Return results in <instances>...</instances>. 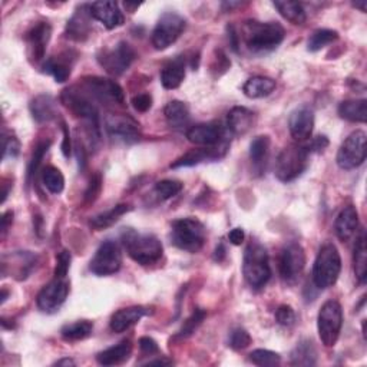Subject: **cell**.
Segmentation results:
<instances>
[{
    "instance_id": "47",
    "label": "cell",
    "mask_w": 367,
    "mask_h": 367,
    "mask_svg": "<svg viewBox=\"0 0 367 367\" xmlns=\"http://www.w3.org/2000/svg\"><path fill=\"white\" fill-rule=\"evenodd\" d=\"M102 190V178L99 174H95L91 181H89V186L85 191V203L87 204H92L96 201V198L101 194Z\"/></svg>"
},
{
    "instance_id": "4",
    "label": "cell",
    "mask_w": 367,
    "mask_h": 367,
    "mask_svg": "<svg viewBox=\"0 0 367 367\" xmlns=\"http://www.w3.org/2000/svg\"><path fill=\"white\" fill-rule=\"evenodd\" d=\"M243 274L249 287L256 290L263 289L271 277L269 253L257 241L248 244L244 253Z\"/></svg>"
},
{
    "instance_id": "13",
    "label": "cell",
    "mask_w": 367,
    "mask_h": 367,
    "mask_svg": "<svg viewBox=\"0 0 367 367\" xmlns=\"http://www.w3.org/2000/svg\"><path fill=\"white\" fill-rule=\"evenodd\" d=\"M306 267V253L303 247L298 243H290L282 248L278 270L281 278L290 286H294L296 282L302 277Z\"/></svg>"
},
{
    "instance_id": "42",
    "label": "cell",
    "mask_w": 367,
    "mask_h": 367,
    "mask_svg": "<svg viewBox=\"0 0 367 367\" xmlns=\"http://www.w3.org/2000/svg\"><path fill=\"white\" fill-rule=\"evenodd\" d=\"M182 184L175 179H164L155 184V194L165 201V199H171L182 191Z\"/></svg>"
},
{
    "instance_id": "52",
    "label": "cell",
    "mask_w": 367,
    "mask_h": 367,
    "mask_svg": "<svg viewBox=\"0 0 367 367\" xmlns=\"http://www.w3.org/2000/svg\"><path fill=\"white\" fill-rule=\"evenodd\" d=\"M62 131H63V142H62V153L66 158L71 157V149H72V145H71V133H69V129L68 126H66L65 122H62Z\"/></svg>"
},
{
    "instance_id": "26",
    "label": "cell",
    "mask_w": 367,
    "mask_h": 367,
    "mask_svg": "<svg viewBox=\"0 0 367 367\" xmlns=\"http://www.w3.org/2000/svg\"><path fill=\"white\" fill-rule=\"evenodd\" d=\"M132 353V342L129 339L120 342L118 344H115L104 352L98 353L96 360L99 364L102 366H116L126 362Z\"/></svg>"
},
{
    "instance_id": "59",
    "label": "cell",
    "mask_w": 367,
    "mask_h": 367,
    "mask_svg": "<svg viewBox=\"0 0 367 367\" xmlns=\"http://www.w3.org/2000/svg\"><path fill=\"white\" fill-rule=\"evenodd\" d=\"M366 5H367V3H366V0H363V2H356V3H353V6L357 8V9H360L363 13L366 12Z\"/></svg>"
},
{
    "instance_id": "7",
    "label": "cell",
    "mask_w": 367,
    "mask_h": 367,
    "mask_svg": "<svg viewBox=\"0 0 367 367\" xmlns=\"http://www.w3.org/2000/svg\"><path fill=\"white\" fill-rule=\"evenodd\" d=\"M309 164V149L303 145H289L276 159V177L281 182L294 181L302 175Z\"/></svg>"
},
{
    "instance_id": "22",
    "label": "cell",
    "mask_w": 367,
    "mask_h": 367,
    "mask_svg": "<svg viewBox=\"0 0 367 367\" xmlns=\"http://www.w3.org/2000/svg\"><path fill=\"white\" fill-rule=\"evenodd\" d=\"M93 19L101 22L107 29H115L124 23V14L116 2H95L91 5Z\"/></svg>"
},
{
    "instance_id": "12",
    "label": "cell",
    "mask_w": 367,
    "mask_h": 367,
    "mask_svg": "<svg viewBox=\"0 0 367 367\" xmlns=\"http://www.w3.org/2000/svg\"><path fill=\"white\" fill-rule=\"evenodd\" d=\"M366 132L364 131H355L350 133L346 141L342 144L337 153V165L342 170L350 171L359 168V166L366 161L367 149H366Z\"/></svg>"
},
{
    "instance_id": "33",
    "label": "cell",
    "mask_w": 367,
    "mask_h": 367,
    "mask_svg": "<svg viewBox=\"0 0 367 367\" xmlns=\"http://www.w3.org/2000/svg\"><path fill=\"white\" fill-rule=\"evenodd\" d=\"M166 122L175 129L187 126L190 122V111L187 105L181 101H171L164 109Z\"/></svg>"
},
{
    "instance_id": "53",
    "label": "cell",
    "mask_w": 367,
    "mask_h": 367,
    "mask_svg": "<svg viewBox=\"0 0 367 367\" xmlns=\"http://www.w3.org/2000/svg\"><path fill=\"white\" fill-rule=\"evenodd\" d=\"M13 211H6L3 215H2V224H0V230H2V238L6 237L8 231H9V227L13 224Z\"/></svg>"
},
{
    "instance_id": "56",
    "label": "cell",
    "mask_w": 367,
    "mask_h": 367,
    "mask_svg": "<svg viewBox=\"0 0 367 367\" xmlns=\"http://www.w3.org/2000/svg\"><path fill=\"white\" fill-rule=\"evenodd\" d=\"M214 258H215L216 261H223V260L225 258V247H224L223 244H220L219 247H216Z\"/></svg>"
},
{
    "instance_id": "1",
    "label": "cell",
    "mask_w": 367,
    "mask_h": 367,
    "mask_svg": "<svg viewBox=\"0 0 367 367\" xmlns=\"http://www.w3.org/2000/svg\"><path fill=\"white\" fill-rule=\"evenodd\" d=\"M243 39L253 54H265L276 49L286 36V30L276 22L247 21L241 29Z\"/></svg>"
},
{
    "instance_id": "49",
    "label": "cell",
    "mask_w": 367,
    "mask_h": 367,
    "mask_svg": "<svg viewBox=\"0 0 367 367\" xmlns=\"http://www.w3.org/2000/svg\"><path fill=\"white\" fill-rule=\"evenodd\" d=\"M21 151V144L13 135H3V159L9 157H18Z\"/></svg>"
},
{
    "instance_id": "40",
    "label": "cell",
    "mask_w": 367,
    "mask_h": 367,
    "mask_svg": "<svg viewBox=\"0 0 367 367\" xmlns=\"http://www.w3.org/2000/svg\"><path fill=\"white\" fill-rule=\"evenodd\" d=\"M42 181H43V186L52 194H60L65 188L63 174L52 165H49V166H46V168H43Z\"/></svg>"
},
{
    "instance_id": "30",
    "label": "cell",
    "mask_w": 367,
    "mask_h": 367,
    "mask_svg": "<svg viewBox=\"0 0 367 367\" xmlns=\"http://www.w3.org/2000/svg\"><path fill=\"white\" fill-rule=\"evenodd\" d=\"M277 83L273 78L269 76H253L249 78L243 87V92L245 96L252 99H261L269 96L274 92Z\"/></svg>"
},
{
    "instance_id": "19",
    "label": "cell",
    "mask_w": 367,
    "mask_h": 367,
    "mask_svg": "<svg viewBox=\"0 0 367 367\" xmlns=\"http://www.w3.org/2000/svg\"><path fill=\"white\" fill-rule=\"evenodd\" d=\"M228 144H220L216 146H204L198 149H191L190 153L184 154L177 161L171 164V168H186V166H194L205 161H214L225 155Z\"/></svg>"
},
{
    "instance_id": "43",
    "label": "cell",
    "mask_w": 367,
    "mask_h": 367,
    "mask_svg": "<svg viewBox=\"0 0 367 367\" xmlns=\"http://www.w3.org/2000/svg\"><path fill=\"white\" fill-rule=\"evenodd\" d=\"M49 146H51V141H43V142H39L35 148V151H33V155H32V159L29 162V166H27V179L30 181L33 177L36 175L39 166L43 161V157L45 154L47 153Z\"/></svg>"
},
{
    "instance_id": "36",
    "label": "cell",
    "mask_w": 367,
    "mask_h": 367,
    "mask_svg": "<svg viewBox=\"0 0 367 367\" xmlns=\"http://www.w3.org/2000/svg\"><path fill=\"white\" fill-rule=\"evenodd\" d=\"M274 8L282 18L294 25H303L306 22V10L302 3L298 2H274Z\"/></svg>"
},
{
    "instance_id": "16",
    "label": "cell",
    "mask_w": 367,
    "mask_h": 367,
    "mask_svg": "<svg viewBox=\"0 0 367 367\" xmlns=\"http://www.w3.org/2000/svg\"><path fill=\"white\" fill-rule=\"evenodd\" d=\"M69 294V282L66 278H58L52 280L51 282L41 290L38 294V307L45 313H54L59 310V307L66 302Z\"/></svg>"
},
{
    "instance_id": "55",
    "label": "cell",
    "mask_w": 367,
    "mask_h": 367,
    "mask_svg": "<svg viewBox=\"0 0 367 367\" xmlns=\"http://www.w3.org/2000/svg\"><path fill=\"white\" fill-rule=\"evenodd\" d=\"M329 145V141L326 137H319V138H315L314 142L311 144V146H309V153H310V149H315V151H323V149Z\"/></svg>"
},
{
    "instance_id": "5",
    "label": "cell",
    "mask_w": 367,
    "mask_h": 367,
    "mask_svg": "<svg viewBox=\"0 0 367 367\" xmlns=\"http://www.w3.org/2000/svg\"><path fill=\"white\" fill-rule=\"evenodd\" d=\"M342 271L339 249L333 244H324L313 265V281L317 289H330L336 285Z\"/></svg>"
},
{
    "instance_id": "29",
    "label": "cell",
    "mask_w": 367,
    "mask_h": 367,
    "mask_svg": "<svg viewBox=\"0 0 367 367\" xmlns=\"http://www.w3.org/2000/svg\"><path fill=\"white\" fill-rule=\"evenodd\" d=\"M186 78V63L184 59L177 58L166 63L161 71V83L165 89H177Z\"/></svg>"
},
{
    "instance_id": "24",
    "label": "cell",
    "mask_w": 367,
    "mask_h": 367,
    "mask_svg": "<svg viewBox=\"0 0 367 367\" xmlns=\"http://www.w3.org/2000/svg\"><path fill=\"white\" fill-rule=\"evenodd\" d=\"M359 228V212L356 207L347 205L344 207L336 219L335 223V230L336 236L339 237L340 241H348L355 236V232Z\"/></svg>"
},
{
    "instance_id": "8",
    "label": "cell",
    "mask_w": 367,
    "mask_h": 367,
    "mask_svg": "<svg viewBox=\"0 0 367 367\" xmlns=\"http://www.w3.org/2000/svg\"><path fill=\"white\" fill-rule=\"evenodd\" d=\"M343 327V309L336 300L326 302L317 315V329L322 343L326 347H335Z\"/></svg>"
},
{
    "instance_id": "10",
    "label": "cell",
    "mask_w": 367,
    "mask_h": 367,
    "mask_svg": "<svg viewBox=\"0 0 367 367\" xmlns=\"http://www.w3.org/2000/svg\"><path fill=\"white\" fill-rule=\"evenodd\" d=\"M187 27V21L182 18L181 14L168 12L164 13L154 32H153V45L157 51H165L173 43L178 41V38L182 35V32Z\"/></svg>"
},
{
    "instance_id": "9",
    "label": "cell",
    "mask_w": 367,
    "mask_h": 367,
    "mask_svg": "<svg viewBox=\"0 0 367 367\" xmlns=\"http://www.w3.org/2000/svg\"><path fill=\"white\" fill-rule=\"evenodd\" d=\"M137 54L133 51L132 46L124 41L118 42L112 47L102 49L101 52L98 54V62L102 68L113 76H121L125 74L132 62L135 60Z\"/></svg>"
},
{
    "instance_id": "31",
    "label": "cell",
    "mask_w": 367,
    "mask_h": 367,
    "mask_svg": "<svg viewBox=\"0 0 367 367\" xmlns=\"http://www.w3.org/2000/svg\"><path fill=\"white\" fill-rule=\"evenodd\" d=\"M339 115L346 121L364 124L367 121L366 99H353V101L342 102L339 105Z\"/></svg>"
},
{
    "instance_id": "34",
    "label": "cell",
    "mask_w": 367,
    "mask_h": 367,
    "mask_svg": "<svg viewBox=\"0 0 367 367\" xmlns=\"http://www.w3.org/2000/svg\"><path fill=\"white\" fill-rule=\"evenodd\" d=\"M293 366H314L317 363L315 347L310 340L300 342L291 352Z\"/></svg>"
},
{
    "instance_id": "3",
    "label": "cell",
    "mask_w": 367,
    "mask_h": 367,
    "mask_svg": "<svg viewBox=\"0 0 367 367\" xmlns=\"http://www.w3.org/2000/svg\"><path fill=\"white\" fill-rule=\"evenodd\" d=\"M122 244L128 256L141 265H151L161 260L164 247L153 234H141L135 230H124L121 234Z\"/></svg>"
},
{
    "instance_id": "14",
    "label": "cell",
    "mask_w": 367,
    "mask_h": 367,
    "mask_svg": "<svg viewBox=\"0 0 367 367\" xmlns=\"http://www.w3.org/2000/svg\"><path fill=\"white\" fill-rule=\"evenodd\" d=\"M83 85L91 92L93 98L104 104H112V105H122L125 101V95L122 88L115 80L99 78V76H91L83 80Z\"/></svg>"
},
{
    "instance_id": "41",
    "label": "cell",
    "mask_w": 367,
    "mask_h": 367,
    "mask_svg": "<svg viewBox=\"0 0 367 367\" xmlns=\"http://www.w3.org/2000/svg\"><path fill=\"white\" fill-rule=\"evenodd\" d=\"M249 362L261 367H273L281 363V357L278 353L271 352V350L257 348L254 352L249 353Z\"/></svg>"
},
{
    "instance_id": "50",
    "label": "cell",
    "mask_w": 367,
    "mask_h": 367,
    "mask_svg": "<svg viewBox=\"0 0 367 367\" xmlns=\"http://www.w3.org/2000/svg\"><path fill=\"white\" fill-rule=\"evenodd\" d=\"M131 104L133 108H135V111L146 112L149 108L153 107V96L149 93H140V95L132 98Z\"/></svg>"
},
{
    "instance_id": "18",
    "label": "cell",
    "mask_w": 367,
    "mask_h": 367,
    "mask_svg": "<svg viewBox=\"0 0 367 367\" xmlns=\"http://www.w3.org/2000/svg\"><path fill=\"white\" fill-rule=\"evenodd\" d=\"M224 138V128L216 122L198 124L187 131V140L198 146H216Z\"/></svg>"
},
{
    "instance_id": "35",
    "label": "cell",
    "mask_w": 367,
    "mask_h": 367,
    "mask_svg": "<svg viewBox=\"0 0 367 367\" xmlns=\"http://www.w3.org/2000/svg\"><path fill=\"white\" fill-rule=\"evenodd\" d=\"M93 323L89 320H79L62 327L60 335L66 342H79L92 335Z\"/></svg>"
},
{
    "instance_id": "25",
    "label": "cell",
    "mask_w": 367,
    "mask_h": 367,
    "mask_svg": "<svg viewBox=\"0 0 367 367\" xmlns=\"http://www.w3.org/2000/svg\"><path fill=\"white\" fill-rule=\"evenodd\" d=\"M253 121H254V113L244 107L232 108L227 116L228 129L231 131L232 135L237 137L247 133L249 128L253 126Z\"/></svg>"
},
{
    "instance_id": "38",
    "label": "cell",
    "mask_w": 367,
    "mask_h": 367,
    "mask_svg": "<svg viewBox=\"0 0 367 367\" xmlns=\"http://www.w3.org/2000/svg\"><path fill=\"white\" fill-rule=\"evenodd\" d=\"M71 68H72V65L69 63V60H66L63 58L49 59L43 65V71L49 75H52L55 80L59 83L68 80V78L71 76V71H72Z\"/></svg>"
},
{
    "instance_id": "46",
    "label": "cell",
    "mask_w": 367,
    "mask_h": 367,
    "mask_svg": "<svg viewBox=\"0 0 367 367\" xmlns=\"http://www.w3.org/2000/svg\"><path fill=\"white\" fill-rule=\"evenodd\" d=\"M72 261V256L68 249H63L56 256V267H55V277L58 278H66V274L69 271Z\"/></svg>"
},
{
    "instance_id": "20",
    "label": "cell",
    "mask_w": 367,
    "mask_h": 367,
    "mask_svg": "<svg viewBox=\"0 0 367 367\" xmlns=\"http://www.w3.org/2000/svg\"><path fill=\"white\" fill-rule=\"evenodd\" d=\"M92 19L93 16L91 12V5L80 6L75 12L68 25H66V38L75 42L87 41L92 30Z\"/></svg>"
},
{
    "instance_id": "11",
    "label": "cell",
    "mask_w": 367,
    "mask_h": 367,
    "mask_svg": "<svg viewBox=\"0 0 367 367\" xmlns=\"http://www.w3.org/2000/svg\"><path fill=\"white\" fill-rule=\"evenodd\" d=\"M122 265V253L120 245L112 240L104 241L99 248L93 258L89 263V270L99 277L112 276L121 270Z\"/></svg>"
},
{
    "instance_id": "27",
    "label": "cell",
    "mask_w": 367,
    "mask_h": 367,
    "mask_svg": "<svg viewBox=\"0 0 367 367\" xmlns=\"http://www.w3.org/2000/svg\"><path fill=\"white\" fill-rule=\"evenodd\" d=\"M30 113L38 124H45L55 120L56 105L51 95H39L30 102Z\"/></svg>"
},
{
    "instance_id": "28",
    "label": "cell",
    "mask_w": 367,
    "mask_h": 367,
    "mask_svg": "<svg viewBox=\"0 0 367 367\" xmlns=\"http://www.w3.org/2000/svg\"><path fill=\"white\" fill-rule=\"evenodd\" d=\"M270 157V138L267 135L257 137L249 145V159H252L253 168L257 174L265 171L267 162Z\"/></svg>"
},
{
    "instance_id": "17",
    "label": "cell",
    "mask_w": 367,
    "mask_h": 367,
    "mask_svg": "<svg viewBox=\"0 0 367 367\" xmlns=\"http://www.w3.org/2000/svg\"><path fill=\"white\" fill-rule=\"evenodd\" d=\"M52 27L47 22H41L33 26L26 33V45H27V56L30 60L39 62L43 59L49 41H51Z\"/></svg>"
},
{
    "instance_id": "37",
    "label": "cell",
    "mask_w": 367,
    "mask_h": 367,
    "mask_svg": "<svg viewBox=\"0 0 367 367\" xmlns=\"http://www.w3.org/2000/svg\"><path fill=\"white\" fill-rule=\"evenodd\" d=\"M353 265L355 273L359 280V282L366 281L367 278V248H366V234L362 232L360 237L356 241L355 245V254H353Z\"/></svg>"
},
{
    "instance_id": "21",
    "label": "cell",
    "mask_w": 367,
    "mask_h": 367,
    "mask_svg": "<svg viewBox=\"0 0 367 367\" xmlns=\"http://www.w3.org/2000/svg\"><path fill=\"white\" fill-rule=\"evenodd\" d=\"M314 128V112L309 107H302L296 109L289 120V129L291 137L298 141L303 142L307 141Z\"/></svg>"
},
{
    "instance_id": "2",
    "label": "cell",
    "mask_w": 367,
    "mask_h": 367,
    "mask_svg": "<svg viewBox=\"0 0 367 367\" xmlns=\"http://www.w3.org/2000/svg\"><path fill=\"white\" fill-rule=\"evenodd\" d=\"M60 101L75 116L85 121V128L91 144H99V141H101V122H99V112L91 102V99L85 93L78 91L76 87H72L63 91Z\"/></svg>"
},
{
    "instance_id": "32",
    "label": "cell",
    "mask_w": 367,
    "mask_h": 367,
    "mask_svg": "<svg viewBox=\"0 0 367 367\" xmlns=\"http://www.w3.org/2000/svg\"><path fill=\"white\" fill-rule=\"evenodd\" d=\"M131 210V207L128 204H120V205H115L113 208L101 212L95 215L93 219L89 221V225L96 230V231H102L107 230L109 227H112L116 221H118L124 214H126Z\"/></svg>"
},
{
    "instance_id": "54",
    "label": "cell",
    "mask_w": 367,
    "mask_h": 367,
    "mask_svg": "<svg viewBox=\"0 0 367 367\" xmlns=\"http://www.w3.org/2000/svg\"><path fill=\"white\" fill-rule=\"evenodd\" d=\"M244 231L241 228H234V230H231L230 231V234H228V240L231 244H234V245H241L243 241H244Z\"/></svg>"
},
{
    "instance_id": "60",
    "label": "cell",
    "mask_w": 367,
    "mask_h": 367,
    "mask_svg": "<svg viewBox=\"0 0 367 367\" xmlns=\"http://www.w3.org/2000/svg\"><path fill=\"white\" fill-rule=\"evenodd\" d=\"M6 298H8V291L3 289V291H2V304L6 302Z\"/></svg>"
},
{
    "instance_id": "57",
    "label": "cell",
    "mask_w": 367,
    "mask_h": 367,
    "mask_svg": "<svg viewBox=\"0 0 367 367\" xmlns=\"http://www.w3.org/2000/svg\"><path fill=\"white\" fill-rule=\"evenodd\" d=\"M174 362L173 360H168V359H158V360H149L146 364L148 366H154V364H161V366H164V364H173Z\"/></svg>"
},
{
    "instance_id": "48",
    "label": "cell",
    "mask_w": 367,
    "mask_h": 367,
    "mask_svg": "<svg viewBox=\"0 0 367 367\" xmlns=\"http://www.w3.org/2000/svg\"><path fill=\"white\" fill-rule=\"evenodd\" d=\"M276 320L280 326H285V327L293 326L296 322V313H294L293 307L287 306V304L280 306L276 311Z\"/></svg>"
},
{
    "instance_id": "15",
    "label": "cell",
    "mask_w": 367,
    "mask_h": 367,
    "mask_svg": "<svg viewBox=\"0 0 367 367\" xmlns=\"http://www.w3.org/2000/svg\"><path fill=\"white\" fill-rule=\"evenodd\" d=\"M105 128L113 140L125 144H133L141 138L140 124L128 115L109 113L105 118Z\"/></svg>"
},
{
    "instance_id": "44",
    "label": "cell",
    "mask_w": 367,
    "mask_h": 367,
    "mask_svg": "<svg viewBox=\"0 0 367 367\" xmlns=\"http://www.w3.org/2000/svg\"><path fill=\"white\" fill-rule=\"evenodd\" d=\"M207 313L203 309H195V311L188 317L187 322L184 323V326L179 330V337H190L192 333L201 326V323L204 322Z\"/></svg>"
},
{
    "instance_id": "23",
    "label": "cell",
    "mask_w": 367,
    "mask_h": 367,
    "mask_svg": "<svg viewBox=\"0 0 367 367\" xmlns=\"http://www.w3.org/2000/svg\"><path fill=\"white\" fill-rule=\"evenodd\" d=\"M149 310L144 306H132L116 311L111 319V329L115 333H124L135 326L142 317L148 315Z\"/></svg>"
},
{
    "instance_id": "51",
    "label": "cell",
    "mask_w": 367,
    "mask_h": 367,
    "mask_svg": "<svg viewBox=\"0 0 367 367\" xmlns=\"http://www.w3.org/2000/svg\"><path fill=\"white\" fill-rule=\"evenodd\" d=\"M140 348L144 355H155L159 352L158 344L153 337H141L140 339Z\"/></svg>"
},
{
    "instance_id": "58",
    "label": "cell",
    "mask_w": 367,
    "mask_h": 367,
    "mask_svg": "<svg viewBox=\"0 0 367 367\" xmlns=\"http://www.w3.org/2000/svg\"><path fill=\"white\" fill-rule=\"evenodd\" d=\"M55 366H75V362L72 359H62V360H58Z\"/></svg>"
},
{
    "instance_id": "6",
    "label": "cell",
    "mask_w": 367,
    "mask_h": 367,
    "mask_svg": "<svg viewBox=\"0 0 367 367\" xmlns=\"http://www.w3.org/2000/svg\"><path fill=\"white\" fill-rule=\"evenodd\" d=\"M205 227L195 219H179L171 225L173 244L187 253H198L205 244Z\"/></svg>"
},
{
    "instance_id": "45",
    "label": "cell",
    "mask_w": 367,
    "mask_h": 367,
    "mask_svg": "<svg viewBox=\"0 0 367 367\" xmlns=\"http://www.w3.org/2000/svg\"><path fill=\"white\" fill-rule=\"evenodd\" d=\"M249 344H252V336L248 335V331L244 329H236L231 331L228 346L232 350H244Z\"/></svg>"
},
{
    "instance_id": "39",
    "label": "cell",
    "mask_w": 367,
    "mask_h": 367,
    "mask_svg": "<svg viewBox=\"0 0 367 367\" xmlns=\"http://www.w3.org/2000/svg\"><path fill=\"white\" fill-rule=\"evenodd\" d=\"M339 39V35L336 30H331V29H319L315 30L313 35L310 36L309 39V51L310 52H317L320 51V49H323L324 46L336 42Z\"/></svg>"
}]
</instances>
